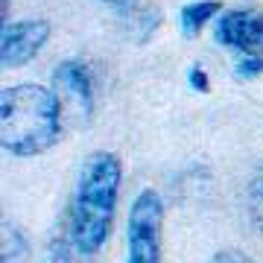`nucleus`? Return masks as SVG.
<instances>
[{"instance_id": "obj_8", "label": "nucleus", "mask_w": 263, "mask_h": 263, "mask_svg": "<svg viewBox=\"0 0 263 263\" xmlns=\"http://www.w3.org/2000/svg\"><path fill=\"white\" fill-rule=\"evenodd\" d=\"M29 260V243L24 231L15 222H3V257L0 263H27Z\"/></svg>"}, {"instance_id": "obj_4", "label": "nucleus", "mask_w": 263, "mask_h": 263, "mask_svg": "<svg viewBox=\"0 0 263 263\" xmlns=\"http://www.w3.org/2000/svg\"><path fill=\"white\" fill-rule=\"evenodd\" d=\"M214 38L222 47L240 53V59H263V12L231 9L219 15Z\"/></svg>"}, {"instance_id": "obj_12", "label": "nucleus", "mask_w": 263, "mask_h": 263, "mask_svg": "<svg viewBox=\"0 0 263 263\" xmlns=\"http://www.w3.org/2000/svg\"><path fill=\"white\" fill-rule=\"evenodd\" d=\"M190 85H193L196 91H202V94H208V88H211V85H208V76H205L202 67H193V70H190Z\"/></svg>"}, {"instance_id": "obj_7", "label": "nucleus", "mask_w": 263, "mask_h": 263, "mask_svg": "<svg viewBox=\"0 0 263 263\" xmlns=\"http://www.w3.org/2000/svg\"><path fill=\"white\" fill-rule=\"evenodd\" d=\"M219 9H222V3H219V0H199V3H187V6L181 9V32H184V35H196L199 29L205 27V24L214 18Z\"/></svg>"}, {"instance_id": "obj_11", "label": "nucleus", "mask_w": 263, "mask_h": 263, "mask_svg": "<svg viewBox=\"0 0 263 263\" xmlns=\"http://www.w3.org/2000/svg\"><path fill=\"white\" fill-rule=\"evenodd\" d=\"M211 263H257V260H252L249 254L237 252V249H228V252H219Z\"/></svg>"}, {"instance_id": "obj_9", "label": "nucleus", "mask_w": 263, "mask_h": 263, "mask_svg": "<svg viewBox=\"0 0 263 263\" xmlns=\"http://www.w3.org/2000/svg\"><path fill=\"white\" fill-rule=\"evenodd\" d=\"M249 211H252L254 226L263 231V170L254 176L252 187H249Z\"/></svg>"}, {"instance_id": "obj_13", "label": "nucleus", "mask_w": 263, "mask_h": 263, "mask_svg": "<svg viewBox=\"0 0 263 263\" xmlns=\"http://www.w3.org/2000/svg\"><path fill=\"white\" fill-rule=\"evenodd\" d=\"M105 3H114V6H120V3H129V0H105Z\"/></svg>"}, {"instance_id": "obj_3", "label": "nucleus", "mask_w": 263, "mask_h": 263, "mask_svg": "<svg viewBox=\"0 0 263 263\" xmlns=\"http://www.w3.org/2000/svg\"><path fill=\"white\" fill-rule=\"evenodd\" d=\"M161 222H164V202L155 190H141L132 202L126 243V263H158L161 260Z\"/></svg>"}, {"instance_id": "obj_6", "label": "nucleus", "mask_w": 263, "mask_h": 263, "mask_svg": "<svg viewBox=\"0 0 263 263\" xmlns=\"http://www.w3.org/2000/svg\"><path fill=\"white\" fill-rule=\"evenodd\" d=\"M50 38L47 21H18L3 24L0 32V62L3 67H21L29 59H35Z\"/></svg>"}, {"instance_id": "obj_1", "label": "nucleus", "mask_w": 263, "mask_h": 263, "mask_svg": "<svg viewBox=\"0 0 263 263\" xmlns=\"http://www.w3.org/2000/svg\"><path fill=\"white\" fill-rule=\"evenodd\" d=\"M120 179L123 164L114 152H94L85 158L70 202V246L79 254H97L108 240Z\"/></svg>"}, {"instance_id": "obj_2", "label": "nucleus", "mask_w": 263, "mask_h": 263, "mask_svg": "<svg viewBox=\"0 0 263 263\" xmlns=\"http://www.w3.org/2000/svg\"><path fill=\"white\" fill-rule=\"evenodd\" d=\"M62 135V103L44 85H12L0 94V146L15 158L47 152Z\"/></svg>"}, {"instance_id": "obj_10", "label": "nucleus", "mask_w": 263, "mask_h": 263, "mask_svg": "<svg viewBox=\"0 0 263 263\" xmlns=\"http://www.w3.org/2000/svg\"><path fill=\"white\" fill-rule=\"evenodd\" d=\"M263 73V59H240L237 62V76L243 79H254Z\"/></svg>"}, {"instance_id": "obj_5", "label": "nucleus", "mask_w": 263, "mask_h": 263, "mask_svg": "<svg viewBox=\"0 0 263 263\" xmlns=\"http://www.w3.org/2000/svg\"><path fill=\"white\" fill-rule=\"evenodd\" d=\"M53 91H56L59 103L70 114H79L82 120L91 117V111H94V79H91V70L85 62H76V59L62 62L53 73Z\"/></svg>"}]
</instances>
